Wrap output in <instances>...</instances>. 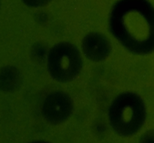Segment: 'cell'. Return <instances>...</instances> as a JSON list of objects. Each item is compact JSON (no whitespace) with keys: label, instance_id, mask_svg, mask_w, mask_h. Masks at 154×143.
<instances>
[{"label":"cell","instance_id":"5b68a950","mask_svg":"<svg viewBox=\"0 0 154 143\" xmlns=\"http://www.w3.org/2000/svg\"><path fill=\"white\" fill-rule=\"evenodd\" d=\"M81 49L84 55L93 62L105 61L112 52L109 38L98 31H92L84 36L81 42Z\"/></svg>","mask_w":154,"mask_h":143},{"label":"cell","instance_id":"3957f363","mask_svg":"<svg viewBox=\"0 0 154 143\" xmlns=\"http://www.w3.org/2000/svg\"><path fill=\"white\" fill-rule=\"evenodd\" d=\"M83 65L81 52L70 42L56 43L48 52L47 58L48 73L57 82L66 83L75 79L82 70Z\"/></svg>","mask_w":154,"mask_h":143},{"label":"cell","instance_id":"277c9868","mask_svg":"<svg viewBox=\"0 0 154 143\" xmlns=\"http://www.w3.org/2000/svg\"><path fill=\"white\" fill-rule=\"evenodd\" d=\"M73 110L72 97L63 91H54L48 94L41 105L44 119L53 125H58L67 121Z\"/></svg>","mask_w":154,"mask_h":143},{"label":"cell","instance_id":"8992f818","mask_svg":"<svg viewBox=\"0 0 154 143\" xmlns=\"http://www.w3.org/2000/svg\"><path fill=\"white\" fill-rule=\"evenodd\" d=\"M22 85V76L17 68L5 66L0 69V91L12 93L18 91Z\"/></svg>","mask_w":154,"mask_h":143},{"label":"cell","instance_id":"9c48e42d","mask_svg":"<svg viewBox=\"0 0 154 143\" xmlns=\"http://www.w3.org/2000/svg\"><path fill=\"white\" fill-rule=\"evenodd\" d=\"M32 143H47V142H32Z\"/></svg>","mask_w":154,"mask_h":143},{"label":"cell","instance_id":"7a4b0ae2","mask_svg":"<svg viewBox=\"0 0 154 143\" xmlns=\"http://www.w3.org/2000/svg\"><path fill=\"white\" fill-rule=\"evenodd\" d=\"M147 111L141 96L131 91L118 94L108 109V120L114 133L122 137L136 134L144 126Z\"/></svg>","mask_w":154,"mask_h":143},{"label":"cell","instance_id":"ba28073f","mask_svg":"<svg viewBox=\"0 0 154 143\" xmlns=\"http://www.w3.org/2000/svg\"><path fill=\"white\" fill-rule=\"evenodd\" d=\"M138 143H154V130L144 132L138 139Z\"/></svg>","mask_w":154,"mask_h":143},{"label":"cell","instance_id":"6da1fadb","mask_svg":"<svg viewBox=\"0 0 154 143\" xmlns=\"http://www.w3.org/2000/svg\"><path fill=\"white\" fill-rule=\"evenodd\" d=\"M111 34L135 55L154 52V10L145 0H118L109 16Z\"/></svg>","mask_w":154,"mask_h":143},{"label":"cell","instance_id":"52a82bcc","mask_svg":"<svg viewBox=\"0 0 154 143\" xmlns=\"http://www.w3.org/2000/svg\"><path fill=\"white\" fill-rule=\"evenodd\" d=\"M21 1L28 7L38 8L48 5L52 0H21Z\"/></svg>","mask_w":154,"mask_h":143}]
</instances>
